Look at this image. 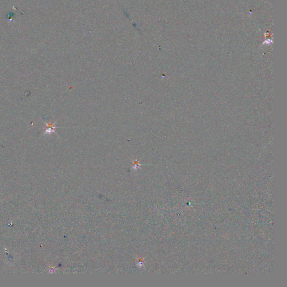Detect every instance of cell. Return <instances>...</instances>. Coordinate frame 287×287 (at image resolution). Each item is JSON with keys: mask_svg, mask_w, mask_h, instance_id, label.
Segmentation results:
<instances>
[{"mask_svg": "<svg viewBox=\"0 0 287 287\" xmlns=\"http://www.w3.org/2000/svg\"><path fill=\"white\" fill-rule=\"evenodd\" d=\"M46 125H47V129H46V132H44V134H51V132H55V130L56 128H57V127H56V126H55V123H53L50 122V123H46Z\"/></svg>", "mask_w": 287, "mask_h": 287, "instance_id": "cell-1", "label": "cell"}]
</instances>
